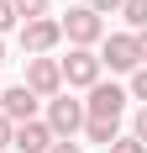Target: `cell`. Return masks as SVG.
<instances>
[{"label": "cell", "instance_id": "cell-16", "mask_svg": "<svg viewBox=\"0 0 147 153\" xmlns=\"http://www.w3.org/2000/svg\"><path fill=\"white\" fill-rule=\"evenodd\" d=\"M47 153H84V148H79V143H74V137H58V143H53V148H47Z\"/></svg>", "mask_w": 147, "mask_h": 153}, {"label": "cell", "instance_id": "cell-8", "mask_svg": "<svg viewBox=\"0 0 147 153\" xmlns=\"http://www.w3.org/2000/svg\"><path fill=\"white\" fill-rule=\"evenodd\" d=\"M0 116H5L11 127L37 122V95H32L26 85H11V90H0Z\"/></svg>", "mask_w": 147, "mask_h": 153}, {"label": "cell", "instance_id": "cell-9", "mask_svg": "<svg viewBox=\"0 0 147 153\" xmlns=\"http://www.w3.org/2000/svg\"><path fill=\"white\" fill-rule=\"evenodd\" d=\"M53 143H58V137L47 132V122H21L11 132V148H21V153H47Z\"/></svg>", "mask_w": 147, "mask_h": 153}, {"label": "cell", "instance_id": "cell-21", "mask_svg": "<svg viewBox=\"0 0 147 153\" xmlns=\"http://www.w3.org/2000/svg\"><path fill=\"white\" fill-rule=\"evenodd\" d=\"M0 63H5V42H0Z\"/></svg>", "mask_w": 147, "mask_h": 153}, {"label": "cell", "instance_id": "cell-2", "mask_svg": "<svg viewBox=\"0 0 147 153\" xmlns=\"http://www.w3.org/2000/svg\"><path fill=\"white\" fill-rule=\"evenodd\" d=\"M58 27H63V37H68L74 48H95V42L105 37V21H100V11H89V5H74V11L63 16Z\"/></svg>", "mask_w": 147, "mask_h": 153}, {"label": "cell", "instance_id": "cell-12", "mask_svg": "<svg viewBox=\"0 0 147 153\" xmlns=\"http://www.w3.org/2000/svg\"><path fill=\"white\" fill-rule=\"evenodd\" d=\"M126 95L147 106V63H142V69H132V90H126Z\"/></svg>", "mask_w": 147, "mask_h": 153}, {"label": "cell", "instance_id": "cell-13", "mask_svg": "<svg viewBox=\"0 0 147 153\" xmlns=\"http://www.w3.org/2000/svg\"><path fill=\"white\" fill-rule=\"evenodd\" d=\"M11 5H16V16H26V21L32 16H47V0H11Z\"/></svg>", "mask_w": 147, "mask_h": 153}, {"label": "cell", "instance_id": "cell-1", "mask_svg": "<svg viewBox=\"0 0 147 153\" xmlns=\"http://www.w3.org/2000/svg\"><path fill=\"white\" fill-rule=\"evenodd\" d=\"M132 95L121 85H89V100H84V122H121Z\"/></svg>", "mask_w": 147, "mask_h": 153}, {"label": "cell", "instance_id": "cell-20", "mask_svg": "<svg viewBox=\"0 0 147 153\" xmlns=\"http://www.w3.org/2000/svg\"><path fill=\"white\" fill-rule=\"evenodd\" d=\"M137 42H142V63H147V32H137Z\"/></svg>", "mask_w": 147, "mask_h": 153}, {"label": "cell", "instance_id": "cell-5", "mask_svg": "<svg viewBox=\"0 0 147 153\" xmlns=\"http://www.w3.org/2000/svg\"><path fill=\"white\" fill-rule=\"evenodd\" d=\"M37 100H53V95H63V69L58 58H26V79H21Z\"/></svg>", "mask_w": 147, "mask_h": 153}, {"label": "cell", "instance_id": "cell-14", "mask_svg": "<svg viewBox=\"0 0 147 153\" xmlns=\"http://www.w3.org/2000/svg\"><path fill=\"white\" fill-rule=\"evenodd\" d=\"M105 153H147V143H137V137H116Z\"/></svg>", "mask_w": 147, "mask_h": 153}, {"label": "cell", "instance_id": "cell-18", "mask_svg": "<svg viewBox=\"0 0 147 153\" xmlns=\"http://www.w3.org/2000/svg\"><path fill=\"white\" fill-rule=\"evenodd\" d=\"M89 11H121V0H84Z\"/></svg>", "mask_w": 147, "mask_h": 153}, {"label": "cell", "instance_id": "cell-7", "mask_svg": "<svg viewBox=\"0 0 147 153\" xmlns=\"http://www.w3.org/2000/svg\"><path fill=\"white\" fill-rule=\"evenodd\" d=\"M58 69H63V85H100V53H89V48H68V58H58Z\"/></svg>", "mask_w": 147, "mask_h": 153}, {"label": "cell", "instance_id": "cell-19", "mask_svg": "<svg viewBox=\"0 0 147 153\" xmlns=\"http://www.w3.org/2000/svg\"><path fill=\"white\" fill-rule=\"evenodd\" d=\"M11 132H16V127L5 122V116H0V148H11Z\"/></svg>", "mask_w": 147, "mask_h": 153}, {"label": "cell", "instance_id": "cell-6", "mask_svg": "<svg viewBox=\"0 0 147 153\" xmlns=\"http://www.w3.org/2000/svg\"><path fill=\"white\" fill-rule=\"evenodd\" d=\"M79 127H84V100L53 95V100H47V132H53V137H74Z\"/></svg>", "mask_w": 147, "mask_h": 153}, {"label": "cell", "instance_id": "cell-10", "mask_svg": "<svg viewBox=\"0 0 147 153\" xmlns=\"http://www.w3.org/2000/svg\"><path fill=\"white\" fill-rule=\"evenodd\" d=\"M84 137L100 143V148H110V143H116V122H84Z\"/></svg>", "mask_w": 147, "mask_h": 153}, {"label": "cell", "instance_id": "cell-17", "mask_svg": "<svg viewBox=\"0 0 147 153\" xmlns=\"http://www.w3.org/2000/svg\"><path fill=\"white\" fill-rule=\"evenodd\" d=\"M132 137H137V143H147V106L137 111V132H132Z\"/></svg>", "mask_w": 147, "mask_h": 153}, {"label": "cell", "instance_id": "cell-15", "mask_svg": "<svg viewBox=\"0 0 147 153\" xmlns=\"http://www.w3.org/2000/svg\"><path fill=\"white\" fill-rule=\"evenodd\" d=\"M16 27V5H11V0H0V32H11Z\"/></svg>", "mask_w": 147, "mask_h": 153}, {"label": "cell", "instance_id": "cell-4", "mask_svg": "<svg viewBox=\"0 0 147 153\" xmlns=\"http://www.w3.org/2000/svg\"><path fill=\"white\" fill-rule=\"evenodd\" d=\"M100 63H110V69H121V74H132V69H142V42H137V32H116V37H100Z\"/></svg>", "mask_w": 147, "mask_h": 153}, {"label": "cell", "instance_id": "cell-11", "mask_svg": "<svg viewBox=\"0 0 147 153\" xmlns=\"http://www.w3.org/2000/svg\"><path fill=\"white\" fill-rule=\"evenodd\" d=\"M121 16L132 21V32H147V0H121Z\"/></svg>", "mask_w": 147, "mask_h": 153}, {"label": "cell", "instance_id": "cell-3", "mask_svg": "<svg viewBox=\"0 0 147 153\" xmlns=\"http://www.w3.org/2000/svg\"><path fill=\"white\" fill-rule=\"evenodd\" d=\"M58 42H63V27L53 21V16H32V21H21V48H26L32 58H47Z\"/></svg>", "mask_w": 147, "mask_h": 153}]
</instances>
